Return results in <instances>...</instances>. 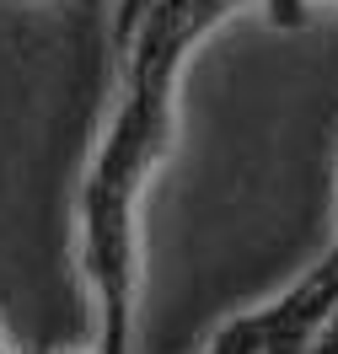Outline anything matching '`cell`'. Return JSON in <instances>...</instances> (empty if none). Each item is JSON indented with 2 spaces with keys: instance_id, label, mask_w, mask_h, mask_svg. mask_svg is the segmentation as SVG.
Listing matches in <instances>:
<instances>
[{
  "instance_id": "1",
  "label": "cell",
  "mask_w": 338,
  "mask_h": 354,
  "mask_svg": "<svg viewBox=\"0 0 338 354\" xmlns=\"http://www.w3.org/2000/svg\"><path fill=\"white\" fill-rule=\"evenodd\" d=\"M231 0H156L151 17L129 38L124 91L108 129L86 161L75 194V263L97 317V354L135 349L140 306V199L145 183L167 161L172 118H178V75L199 32Z\"/></svg>"
},
{
  "instance_id": "2",
  "label": "cell",
  "mask_w": 338,
  "mask_h": 354,
  "mask_svg": "<svg viewBox=\"0 0 338 354\" xmlns=\"http://www.w3.org/2000/svg\"><path fill=\"white\" fill-rule=\"evenodd\" d=\"M0 354H17V344H11V338H6V333H0Z\"/></svg>"
},
{
  "instance_id": "3",
  "label": "cell",
  "mask_w": 338,
  "mask_h": 354,
  "mask_svg": "<svg viewBox=\"0 0 338 354\" xmlns=\"http://www.w3.org/2000/svg\"><path fill=\"white\" fill-rule=\"evenodd\" d=\"M32 354H54V349H32ZM91 354H97V349H91Z\"/></svg>"
},
{
  "instance_id": "4",
  "label": "cell",
  "mask_w": 338,
  "mask_h": 354,
  "mask_svg": "<svg viewBox=\"0 0 338 354\" xmlns=\"http://www.w3.org/2000/svg\"><path fill=\"white\" fill-rule=\"evenodd\" d=\"M48 6H65V0H48Z\"/></svg>"
},
{
  "instance_id": "5",
  "label": "cell",
  "mask_w": 338,
  "mask_h": 354,
  "mask_svg": "<svg viewBox=\"0 0 338 354\" xmlns=\"http://www.w3.org/2000/svg\"><path fill=\"white\" fill-rule=\"evenodd\" d=\"M333 242H338V236H333Z\"/></svg>"
}]
</instances>
